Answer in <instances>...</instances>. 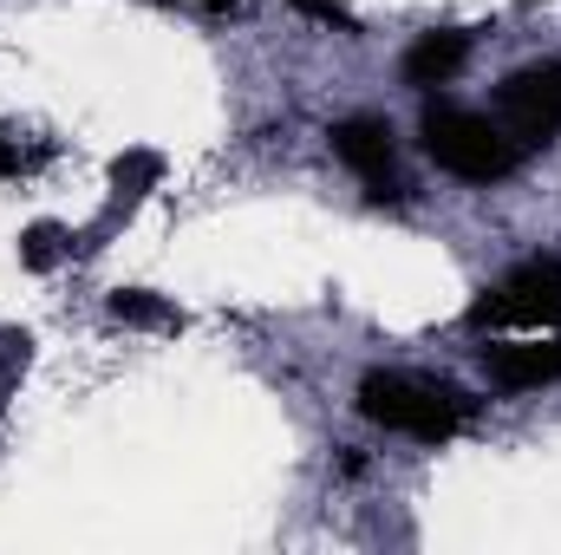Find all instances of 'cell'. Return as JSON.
<instances>
[{"mask_svg":"<svg viewBox=\"0 0 561 555\" xmlns=\"http://www.w3.org/2000/svg\"><path fill=\"white\" fill-rule=\"evenodd\" d=\"M300 20H320V26H333V33H346V39H359V13L346 7V0H287Z\"/></svg>","mask_w":561,"mask_h":555,"instance_id":"cell-11","label":"cell"},{"mask_svg":"<svg viewBox=\"0 0 561 555\" xmlns=\"http://www.w3.org/2000/svg\"><path fill=\"white\" fill-rule=\"evenodd\" d=\"M26 353H33V340L26 333H0V366L13 373V366H26Z\"/></svg>","mask_w":561,"mask_h":555,"instance_id":"cell-12","label":"cell"},{"mask_svg":"<svg viewBox=\"0 0 561 555\" xmlns=\"http://www.w3.org/2000/svg\"><path fill=\"white\" fill-rule=\"evenodd\" d=\"M353 406H359V418H373L386 431H405L419 444H444L477 418L470 393H457L444 380H412V373H366Z\"/></svg>","mask_w":561,"mask_h":555,"instance_id":"cell-1","label":"cell"},{"mask_svg":"<svg viewBox=\"0 0 561 555\" xmlns=\"http://www.w3.org/2000/svg\"><path fill=\"white\" fill-rule=\"evenodd\" d=\"M419 138H424V157L463 183H503L516 177L523 163V144L510 138L496 118L483 112H463V105H424L419 118Z\"/></svg>","mask_w":561,"mask_h":555,"instance_id":"cell-2","label":"cell"},{"mask_svg":"<svg viewBox=\"0 0 561 555\" xmlns=\"http://www.w3.org/2000/svg\"><path fill=\"white\" fill-rule=\"evenodd\" d=\"M340 471L359 477V471H366V451H359V444H340Z\"/></svg>","mask_w":561,"mask_h":555,"instance_id":"cell-14","label":"cell"},{"mask_svg":"<svg viewBox=\"0 0 561 555\" xmlns=\"http://www.w3.org/2000/svg\"><path fill=\"white\" fill-rule=\"evenodd\" d=\"M157 170H163V163H157L150 150H138V157H118V163H112V183H118L125 209H131V203L144 196V183H157Z\"/></svg>","mask_w":561,"mask_h":555,"instance_id":"cell-10","label":"cell"},{"mask_svg":"<svg viewBox=\"0 0 561 555\" xmlns=\"http://www.w3.org/2000/svg\"><path fill=\"white\" fill-rule=\"evenodd\" d=\"M327 138H333V157L366 183L373 203H405V183H399V144H392V125H386L379 112H353V118H340Z\"/></svg>","mask_w":561,"mask_h":555,"instance_id":"cell-5","label":"cell"},{"mask_svg":"<svg viewBox=\"0 0 561 555\" xmlns=\"http://www.w3.org/2000/svg\"><path fill=\"white\" fill-rule=\"evenodd\" d=\"M470 327H523V333H549L561 327V262H523L496 281L477 307H470Z\"/></svg>","mask_w":561,"mask_h":555,"instance_id":"cell-3","label":"cell"},{"mask_svg":"<svg viewBox=\"0 0 561 555\" xmlns=\"http://www.w3.org/2000/svg\"><path fill=\"white\" fill-rule=\"evenodd\" d=\"M470 46H477V26H431L419 33L412 46H405V59H399V72H405V86H450L457 72H463V59H470Z\"/></svg>","mask_w":561,"mask_h":555,"instance_id":"cell-7","label":"cell"},{"mask_svg":"<svg viewBox=\"0 0 561 555\" xmlns=\"http://www.w3.org/2000/svg\"><path fill=\"white\" fill-rule=\"evenodd\" d=\"M105 307H112V320H125V327H163V333H176V327H183V307L157 301L150 287H118Z\"/></svg>","mask_w":561,"mask_h":555,"instance_id":"cell-8","label":"cell"},{"mask_svg":"<svg viewBox=\"0 0 561 555\" xmlns=\"http://www.w3.org/2000/svg\"><path fill=\"white\" fill-rule=\"evenodd\" d=\"M483 373L503 393H529V386H556L561 380V340H490L483 347Z\"/></svg>","mask_w":561,"mask_h":555,"instance_id":"cell-6","label":"cell"},{"mask_svg":"<svg viewBox=\"0 0 561 555\" xmlns=\"http://www.w3.org/2000/svg\"><path fill=\"white\" fill-rule=\"evenodd\" d=\"M66 256H72V229H66V223H33V229L20 236V269H33V275L59 269Z\"/></svg>","mask_w":561,"mask_h":555,"instance_id":"cell-9","label":"cell"},{"mask_svg":"<svg viewBox=\"0 0 561 555\" xmlns=\"http://www.w3.org/2000/svg\"><path fill=\"white\" fill-rule=\"evenodd\" d=\"M26 170V157H20V144H7V132H0V177H20Z\"/></svg>","mask_w":561,"mask_h":555,"instance_id":"cell-13","label":"cell"},{"mask_svg":"<svg viewBox=\"0 0 561 555\" xmlns=\"http://www.w3.org/2000/svg\"><path fill=\"white\" fill-rule=\"evenodd\" d=\"M496 125L523 144H549L561 132V59H536V66H516L503 86H496Z\"/></svg>","mask_w":561,"mask_h":555,"instance_id":"cell-4","label":"cell"},{"mask_svg":"<svg viewBox=\"0 0 561 555\" xmlns=\"http://www.w3.org/2000/svg\"><path fill=\"white\" fill-rule=\"evenodd\" d=\"M196 7H209V13H222V7H236V0H196Z\"/></svg>","mask_w":561,"mask_h":555,"instance_id":"cell-15","label":"cell"}]
</instances>
